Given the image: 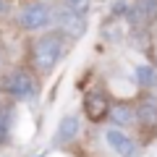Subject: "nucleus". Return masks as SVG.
Returning a JSON list of instances; mask_svg holds the SVG:
<instances>
[{"label":"nucleus","mask_w":157,"mask_h":157,"mask_svg":"<svg viewBox=\"0 0 157 157\" xmlns=\"http://www.w3.org/2000/svg\"><path fill=\"white\" fill-rule=\"evenodd\" d=\"M60 52H63V37L58 32L45 34V37H39L37 45H34V63L39 66V71H50V68H55V63L60 60Z\"/></svg>","instance_id":"1"},{"label":"nucleus","mask_w":157,"mask_h":157,"mask_svg":"<svg viewBox=\"0 0 157 157\" xmlns=\"http://www.w3.org/2000/svg\"><path fill=\"white\" fill-rule=\"evenodd\" d=\"M6 92L11 97H16V100H26V97H32L34 92H37L34 76L29 71H24V68L11 71V73H8V78H6Z\"/></svg>","instance_id":"2"},{"label":"nucleus","mask_w":157,"mask_h":157,"mask_svg":"<svg viewBox=\"0 0 157 157\" xmlns=\"http://www.w3.org/2000/svg\"><path fill=\"white\" fill-rule=\"evenodd\" d=\"M50 8L42 6V3H32V6H26L21 11V16H18V24H21L26 32H34V29H42L50 24Z\"/></svg>","instance_id":"3"},{"label":"nucleus","mask_w":157,"mask_h":157,"mask_svg":"<svg viewBox=\"0 0 157 157\" xmlns=\"http://www.w3.org/2000/svg\"><path fill=\"white\" fill-rule=\"evenodd\" d=\"M107 110H110V100H107L102 92H92V94H86V100H84V113H86V118H89L92 123L105 121V118H107Z\"/></svg>","instance_id":"4"},{"label":"nucleus","mask_w":157,"mask_h":157,"mask_svg":"<svg viewBox=\"0 0 157 157\" xmlns=\"http://www.w3.org/2000/svg\"><path fill=\"white\" fill-rule=\"evenodd\" d=\"M58 24H60V29L68 34V37H81V34L86 32V21L84 16H78V13H73L71 8H60L58 11Z\"/></svg>","instance_id":"5"},{"label":"nucleus","mask_w":157,"mask_h":157,"mask_svg":"<svg viewBox=\"0 0 157 157\" xmlns=\"http://www.w3.org/2000/svg\"><path fill=\"white\" fill-rule=\"evenodd\" d=\"M134 113H136V121H141V123L149 126V128H157V97L141 100Z\"/></svg>","instance_id":"6"},{"label":"nucleus","mask_w":157,"mask_h":157,"mask_svg":"<svg viewBox=\"0 0 157 157\" xmlns=\"http://www.w3.org/2000/svg\"><path fill=\"white\" fill-rule=\"evenodd\" d=\"M105 141H107V144H110L121 157H131V155H134V141H131L126 134L115 131V128H110V131L105 134Z\"/></svg>","instance_id":"7"},{"label":"nucleus","mask_w":157,"mask_h":157,"mask_svg":"<svg viewBox=\"0 0 157 157\" xmlns=\"http://www.w3.org/2000/svg\"><path fill=\"white\" fill-rule=\"evenodd\" d=\"M107 115H110V121L115 126H128L131 121L136 118L134 107L126 105V102H118V105H110V110H107Z\"/></svg>","instance_id":"8"},{"label":"nucleus","mask_w":157,"mask_h":157,"mask_svg":"<svg viewBox=\"0 0 157 157\" xmlns=\"http://www.w3.org/2000/svg\"><path fill=\"white\" fill-rule=\"evenodd\" d=\"M76 134H78V118L66 115L60 121V126H58V141H71V139H76Z\"/></svg>","instance_id":"9"},{"label":"nucleus","mask_w":157,"mask_h":157,"mask_svg":"<svg viewBox=\"0 0 157 157\" xmlns=\"http://www.w3.org/2000/svg\"><path fill=\"white\" fill-rule=\"evenodd\" d=\"M134 16L139 21H155L157 18V0H136Z\"/></svg>","instance_id":"10"},{"label":"nucleus","mask_w":157,"mask_h":157,"mask_svg":"<svg viewBox=\"0 0 157 157\" xmlns=\"http://www.w3.org/2000/svg\"><path fill=\"white\" fill-rule=\"evenodd\" d=\"M136 78H139L141 86H155L157 84V73L152 66H139L136 68Z\"/></svg>","instance_id":"11"},{"label":"nucleus","mask_w":157,"mask_h":157,"mask_svg":"<svg viewBox=\"0 0 157 157\" xmlns=\"http://www.w3.org/2000/svg\"><path fill=\"white\" fill-rule=\"evenodd\" d=\"M11 128V107H0V144H6Z\"/></svg>","instance_id":"12"},{"label":"nucleus","mask_w":157,"mask_h":157,"mask_svg":"<svg viewBox=\"0 0 157 157\" xmlns=\"http://www.w3.org/2000/svg\"><path fill=\"white\" fill-rule=\"evenodd\" d=\"M66 8H71V11L78 13V16H86V11H89V0H68Z\"/></svg>","instance_id":"13"},{"label":"nucleus","mask_w":157,"mask_h":157,"mask_svg":"<svg viewBox=\"0 0 157 157\" xmlns=\"http://www.w3.org/2000/svg\"><path fill=\"white\" fill-rule=\"evenodd\" d=\"M0 11H3V0H0Z\"/></svg>","instance_id":"14"}]
</instances>
